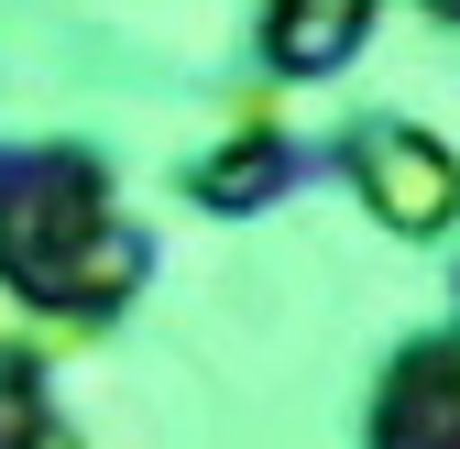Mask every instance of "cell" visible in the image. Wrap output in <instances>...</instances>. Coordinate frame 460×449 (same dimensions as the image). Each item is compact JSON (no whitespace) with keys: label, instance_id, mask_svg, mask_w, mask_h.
Instances as JSON below:
<instances>
[{"label":"cell","instance_id":"obj_1","mask_svg":"<svg viewBox=\"0 0 460 449\" xmlns=\"http://www.w3.org/2000/svg\"><path fill=\"white\" fill-rule=\"evenodd\" d=\"M438 198H449V176L417 154V143H384V208L394 219H438Z\"/></svg>","mask_w":460,"mask_h":449}]
</instances>
